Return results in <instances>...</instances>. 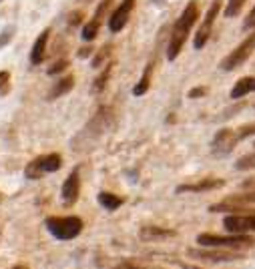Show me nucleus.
<instances>
[{"label":"nucleus","mask_w":255,"mask_h":269,"mask_svg":"<svg viewBox=\"0 0 255 269\" xmlns=\"http://www.w3.org/2000/svg\"><path fill=\"white\" fill-rule=\"evenodd\" d=\"M199 18V6L197 2H189L183 10V14L177 18V23L173 25V30H171V38H169V47H167V58L169 60H175L179 56V52L183 50V45H185L187 36L191 34V28L195 26Z\"/></svg>","instance_id":"nucleus-1"},{"label":"nucleus","mask_w":255,"mask_h":269,"mask_svg":"<svg viewBox=\"0 0 255 269\" xmlns=\"http://www.w3.org/2000/svg\"><path fill=\"white\" fill-rule=\"evenodd\" d=\"M197 243L203 247H221V249H251L255 247V237L247 233H231V235H215V233H201L197 237Z\"/></svg>","instance_id":"nucleus-2"},{"label":"nucleus","mask_w":255,"mask_h":269,"mask_svg":"<svg viewBox=\"0 0 255 269\" xmlns=\"http://www.w3.org/2000/svg\"><path fill=\"white\" fill-rule=\"evenodd\" d=\"M47 231L58 241H70L83 233L85 223L76 215H67V217H47L45 221Z\"/></svg>","instance_id":"nucleus-3"},{"label":"nucleus","mask_w":255,"mask_h":269,"mask_svg":"<svg viewBox=\"0 0 255 269\" xmlns=\"http://www.w3.org/2000/svg\"><path fill=\"white\" fill-rule=\"evenodd\" d=\"M187 257L193 261H205V263H231V261L243 259L241 253H237L233 249H221V247H205V249L189 247Z\"/></svg>","instance_id":"nucleus-4"},{"label":"nucleus","mask_w":255,"mask_h":269,"mask_svg":"<svg viewBox=\"0 0 255 269\" xmlns=\"http://www.w3.org/2000/svg\"><path fill=\"white\" fill-rule=\"evenodd\" d=\"M63 167V157L58 153H48V155H41L36 159H32L26 169H24V177L30 179V181H36L41 179L43 175L47 173H56Z\"/></svg>","instance_id":"nucleus-5"},{"label":"nucleus","mask_w":255,"mask_h":269,"mask_svg":"<svg viewBox=\"0 0 255 269\" xmlns=\"http://www.w3.org/2000/svg\"><path fill=\"white\" fill-rule=\"evenodd\" d=\"M253 50H255V30L249 34V36H245L243 38V43H239L235 49L219 63V69L221 71H235L237 67H241L251 54H253Z\"/></svg>","instance_id":"nucleus-6"},{"label":"nucleus","mask_w":255,"mask_h":269,"mask_svg":"<svg viewBox=\"0 0 255 269\" xmlns=\"http://www.w3.org/2000/svg\"><path fill=\"white\" fill-rule=\"evenodd\" d=\"M221 2L223 0H213L211 2V6H209L207 14H205V18H203V23L199 26V30L195 32V40H193V47L197 50H201L205 45H207L209 36H211V28L215 25V18H217V14H219V10H221Z\"/></svg>","instance_id":"nucleus-7"},{"label":"nucleus","mask_w":255,"mask_h":269,"mask_svg":"<svg viewBox=\"0 0 255 269\" xmlns=\"http://www.w3.org/2000/svg\"><path fill=\"white\" fill-rule=\"evenodd\" d=\"M239 143V137H237V131L233 129H221L217 131V135L213 137L211 141V153L217 155V157H225L229 155L235 145Z\"/></svg>","instance_id":"nucleus-8"},{"label":"nucleus","mask_w":255,"mask_h":269,"mask_svg":"<svg viewBox=\"0 0 255 269\" xmlns=\"http://www.w3.org/2000/svg\"><path fill=\"white\" fill-rule=\"evenodd\" d=\"M223 227L229 233H253L255 213H229L223 219Z\"/></svg>","instance_id":"nucleus-9"},{"label":"nucleus","mask_w":255,"mask_h":269,"mask_svg":"<svg viewBox=\"0 0 255 269\" xmlns=\"http://www.w3.org/2000/svg\"><path fill=\"white\" fill-rule=\"evenodd\" d=\"M133 8H135V0H123L115 10L111 12V16H109V30H111L113 34L121 32V30L127 26Z\"/></svg>","instance_id":"nucleus-10"},{"label":"nucleus","mask_w":255,"mask_h":269,"mask_svg":"<svg viewBox=\"0 0 255 269\" xmlns=\"http://www.w3.org/2000/svg\"><path fill=\"white\" fill-rule=\"evenodd\" d=\"M79 193H81V173H79V169H72V173L67 177V181L63 183L61 199H63V203H65L67 207H70V205L76 203Z\"/></svg>","instance_id":"nucleus-11"},{"label":"nucleus","mask_w":255,"mask_h":269,"mask_svg":"<svg viewBox=\"0 0 255 269\" xmlns=\"http://www.w3.org/2000/svg\"><path fill=\"white\" fill-rule=\"evenodd\" d=\"M225 185L223 179H201L197 183H185L177 187V193H205V191H213V189H221Z\"/></svg>","instance_id":"nucleus-12"},{"label":"nucleus","mask_w":255,"mask_h":269,"mask_svg":"<svg viewBox=\"0 0 255 269\" xmlns=\"http://www.w3.org/2000/svg\"><path fill=\"white\" fill-rule=\"evenodd\" d=\"M48 38H50V28H45V30L38 34V38L34 40L32 50H30V63H32V65H43V63H45Z\"/></svg>","instance_id":"nucleus-13"},{"label":"nucleus","mask_w":255,"mask_h":269,"mask_svg":"<svg viewBox=\"0 0 255 269\" xmlns=\"http://www.w3.org/2000/svg\"><path fill=\"white\" fill-rule=\"evenodd\" d=\"M175 235H177L175 229H165V227H155V225H147L139 231V237L145 241H157V239L175 237Z\"/></svg>","instance_id":"nucleus-14"},{"label":"nucleus","mask_w":255,"mask_h":269,"mask_svg":"<svg viewBox=\"0 0 255 269\" xmlns=\"http://www.w3.org/2000/svg\"><path fill=\"white\" fill-rule=\"evenodd\" d=\"M72 87H74V76H70V74L69 76H63V78H58V80L50 87V91L47 93V98L48 100H54V98L58 97H65Z\"/></svg>","instance_id":"nucleus-15"},{"label":"nucleus","mask_w":255,"mask_h":269,"mask_svg":"<svg viewBox=\"0 0 255 269\" xmlns=\"http://www.w3.org/2000/svg\"><path fill=\"white\" fill-rule=\"evenodd\" d=\"M249 93H255V76H243L235 82V87L231 91V98L237 100V98H243Z\"/></svg>","instance_id":"nucleus-16"},{"label":"nucleus","mask_w":255,"mask_h":269,"mask_svg":"<svg viewBox=\"0 0 255 269\" xmlns=\"http://www.w3.org/2000/svg\"><path fill=\"white\" fill-rule=\"evenodd\" d=\"M99 205L103 207V209H107V211H116L125 201H123V197L115 195V193H109V191H103V193H99Z\"/></svg>","instance_id":"nucleus-17"},{"label":"nucleus","mask_w":255,"mask_h":269,"mask_svg":"<svg viewBox=\"0 0 255 269\" xmlns=\"http://www.w3.org/2000/svg\"><path fill=\"white\" fill-rule=\"evenodd\" d=\"M151 73H153V65H149L147 69H145V73L141 76V80L135 85V89H133V95L135 97H143L147 91H149V85H151Z\"/></svg>","instance_id":"nucleus-18"},{"label":"nucleus","mask_w":255,"mask_h":269,"mask_svg":"<svg viewBox=\"0 0 255 269\" xmlns=\"http://www.w3.org/2000/svg\"><path fill=\"white\" fill-rule=\"evenodd\" d=\"M111 73H113V65L107 63V65L103 67V73L94 78L93 93H101V91H105V87H107V82H109V78H111Z\"/></svg>","instance_id":"nucleus-19"},{"label":"nucleus","mask_w":255,"mask_h":269,"mask_svg":"<svg viewBox=\"0 0 255 269\" xmlns=\"http://www.w3.org/2000/svg\"><path fill=\"white\" fill-rule=\"evenodd\" d=\"M111 6H113V0H101V2H99V8L94 10V16L91 18V20L101 26L103 25V20L107 18V14H109Z\"/></svg>","instance_id":"nucleus-20"},{"label":"nucleus","mask_w":255,"mask_h":269,"mask_svg":"<svg viewBox=\"0 0 255 269\" xmlns=\"http://www.w3.org/2000/svg\"><path fill=\"white\" fill-rule=\"evenodd\" d=\"M99 28H101V26L96 25V23H93V20L85 23V25H83V30H81V36H83V40H87V43L94 40V36L99 34Z\"/></svg>","instance_id":"nucleus-21"},{"label":"nucleus","mask_w":255,"mask_h":269,"mask_svg":"<svg viewBox=\"0 0 255 269\" xmlns=\"http://www.w3.org/2000/svg\"><path fill=\"white\" fill-rule=\"evenodd\" d=\"M245 2H247V0H227V6H225V16H227V18H235V16L243 10Z\"/></svg>","instance_id":"nucleus-22"},{"label":"nucleus","mask_w":255,"mask_h":269,"mask_svg":"<svg viewBox=\"0 0 255 269\" xmlns=\"http://www.w3.org/2000/svg\"><path fill=\"white\" fill-rule=\"evenodd\" d=\"M109 56H111V45H105L103 49H101L99 52H96V54H94V58H93V69H103Z\"/></svg>","instance_id":"nucleus-23"},{"label":"nucleus","mask_w":255,"mask_h":269,"mask_svg":"<svg viewBox=\"0 0 255 269\" xmlns=\"http://www.w3.org/2000/svg\"><path fill=\"white\" fill-rule=\"evenodd\" d=\"M235 169L237 171H251V169H255V153H249V155L241 157L235 163Z\"/></svg>","instance_id":"nucleus-24"},{"label":"nucleus","mask_w":255,"mask_h":269,"mask_svg":"<svg viewBox=\"0 0 255 269\" xmlns=\"http://www.w3.org/2000/svg\"><path fill=\"white\" fill-rule=\"evenodd\" d=\"M227 199H231L239 205H251V203H255V189L247 191V193H235V195H229Z\"/></svg>","instance_id":"nucleus-25"},{"label":"nucleus","mask_w":255,"mask_h":269,"mask_svg":"<svg viewBox=\"0 0 255 269\" xmlns=\"http://www.w3.org/2000/svg\"><path fill=\"white\" fill-rule=\"evenodd\" d=\"M8 91H10V73L0 71V97L8 95Z\"/></svg>","instance_id":"nucleus-26"},{"label":"nucleus","mask_w":255,"mask_h":269,"mask_svg":"<svg viewBox=\"0 0 255 269\" xmlns=\"http://www.w3.org/2000/svg\"><path fill=\"white\" fill-rule=\"evenodd\" d=\"M67 69H69V60H67V58H61V60H56V63H54V65H52V67L48 69L47 73L50 74V76H54V74L65 73Z\"/></svg>","instance_id":"nucleus-27"},{"label":"nucleus","mask_w":255,"mask_h":269,"mask_svg":"<svg viewBox=\"0 0 255 269\" xmlns=\"http://www.w3.org/2000/svg\"><path fill=\"white\" fill-rule=\"evenodd\" d=\"M253 133H255V122L243 125L241 129H237V137H239V141H241V139H247V137L253 135Z\"/></svg>","instance_id":"nucleus-28"},{"label":"nucleus","mask_w":255,"mask_h":269,"mask_svg":"<svg viewBox=\"0 0 255 269\" xmlns=\"http://www.w3.org/2000/svg\"><path fill=\"white\" fill-rule=\"evenodd\" d=\"M83 18H85V16H83V12H81V10H74V12H70L69 14V25L70 26H79L81 23H83Z\"/></svg>","instance_id":"nucleus-29"},{"label":"nucleus","mask_w":255,"mask_h":269,"mask_svg":"<svg viewBox=\"0 0 255 269\" xmlns=\"http://www.w3.org/2000/svg\"><path fill=\"white\" fill-rule=\"evenodd\" d=\"M243 30H255V6L253 10L247 14V18L243 20Z\"/></svg>","instance_id":"nucleus-30"},{"label":"nucleus","mask_w":255,"mask_h":269,"mask_svg":"<svg viewBox=\"0 0 255 269\" xmlns=\"http://www.w3.org/2000/svg\"><path fill=\"white\" fill-rule=\"evenodd\" d=\"M12 32H14V28L12 26H8L2 34H0V47H4V45H8L10 43V38H12Z\"/></svg>","instance_id":"nucleus-31"},{"label":"nucleus","mask_w":255,"mask_h":269,"mask_svg":"<svg viewBox=\"0 0 255 269\" xmlns=\"http://www.w3.org/2000/svg\"><path fill=\"white\" fill-rule=\"evenodd\" d=\"M207 95V89L205 87H197V89H191L189 91V98H201Z\"/></svg>","instance_id":"nucleus-32"},{"label":"nucleus","mask_w":255,"mask_h":269,"mask_svg":"<svg viewBox=\"0 0 255 269\" xmlns=\"http://www.w3.org/2000/svg\"><path fill=\"white\" fill-rule=\"evenodd\" d=\"M93 47H83V49L79 50V56H81V58H89V56H91V54H93Z\"/></svg>","instance_id":"nucleus-33"},{"label":"nucleus","mask_w":255,"mask_h":269,"mask_svg":"<svg viewBox=\"0 0 255 269\" xmlns=\"http://www.w3.org/2000/svg\"><path fill=\"white\" fill-rule=\"evenodd\" d=\"M241 187H243V189H255V179H249V181L241 183Z\"/></svg>","instance_id":"nucleus-34"},{"label":"nucleus","mask_w":255,"mask_h":269,"mask_svg":"<svg viewBox=\"0 0 255 269\" xmlns=\"http://www.w3.org/2000/svg\"><path fill=\"white\" fill-rule=\"evenodd\" d=\"M116 269H141V267H135V265H121V267Z\"/></svg>","instance_id":"nucleus-35"},{"label":"nucleus","mask_w":255,"mask_h":269,"mask_svg":"<svg viewBox=\"0 0 255 269\" xmlns=\"http://www.w3.org/2000/svg\"><path fill=\"white\" fill-rule=\"evenodd\" d=\"M12 269H28V267H26V265H14Z\"/></svg>","instance_id":"nucleus-36"},{"label":"nucleus","mask_w":255,"mask_h":269,"mask_svg":"<svg viewBox=\"0 0 255 269\" xmlns=\"http://www.w3.org/2000/svg\"><path fill=\"white\" fill-rule=\"evenodd\" d=\"M0 2H2V0H0Z\"/></svg>","instance_id":"nucleus-37"}]
</instances>
